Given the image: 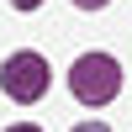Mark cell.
Returning a JSON list of instances; mask_svg holds the SVG:
<instances>
[{
  "mask_svg": "<svg viewBox=\"0 0 132 132\" xmlns=\"http://www.w3.org/2000/svg\"><path fill=\"white\" fill-rule=\"evenodd\" d=\"M69 90L79 95L85 106H106L116 90H122V69H116V58H111V53H85V58H74Z\"/></svg>",
  "mask_w": 132,
  "mask_h": 132,
  "instance_id": "cell-1",
  "label": "cell"
},
{
  "mask_svg": "<svg viewBox=\"0 0 132 132\" xmlns=\"http://www.w3.org/2000/svg\"><path fill=\"white\" fill-rule=\"evenodd\" d=\"M0 85H5V95L11 101H37L42 90H48V63L37 58V53H11L5 58V69H0Z\"/></svg>",
  "mask_w": 132,
  "mask_h": 132,
  "instance_id": "cell-2",
  "label": "cell"
},
{
  "mask_svg": "<svg viewBox=\"0 0 132 132\" xmlns=\"http://www.w3.org/2000/svg\"><path fill=\"white\" fill-rule=\"evenodd\" d=\"M11 5H16V11H37L42 0H11Z\"/></svg>",
  "mask_w": 132,
  "mask_h": 132,
  "instance_id": "cell-3",
  "label": "cell"
},
{
  "mask_svg": "<svg viewBox=\"0 0 132 132\" xmlns=\"http://www.w3.org/2000/svg\"><path fill=\"white\" fill-rule=\"evenodd\" d=\"M74 132H111V127H101V122H85V127H74Z\"/></svg>",
  "mask_w": 132,
  "mask_h": 132,
  "instance_id": "cell-4",
  "label": "cell"
},
{
  "mask_svg": "<svg viewBox=\"0 0 132 132\" xmlns=\"http://www.w3.org/2000/svg\"><path fill=\"white\" fill-rule=\"evenodd\" d=\"M74 5H85V11H95V5H106V0H74Z\"/></svg>",
  "mask_w": 132,
  "mask_h": 132,
  "instance_id": "cell-5",
  "label": "cell"
},
{
  "mask_svg": "<svg viewBox=\"0 0 132 132\" xmlns=\"http://www.w3.org/2000/svg\"><path fill=\"white\" fill-rule=\"evenodd\" d=\"M11 132H37V127H27V122H16V127H11Z\"/></svg>",
  "mask_w": 132,
  "mask_h": 132,
  "instance_id": "cell-6",
  "label": "cell"
}]
</instances>
